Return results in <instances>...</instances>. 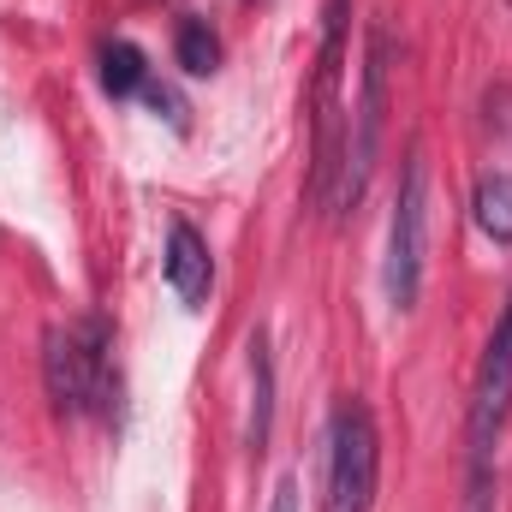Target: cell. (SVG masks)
<instances>
[{"label": "cell", "mask_w": 512, "mask_h": 512, "mask_svg": "<svg viewBox=\"0 0 512 512\" xmlns=\"http://www.w3.org/2000/svg\"><path fill=\"white\" fill-rule=\"evenodd\" d=\"M161 274H167V286L179 292V304H203L209 298V286H215V256H209V239L191 227V221H173V233H167V256H161Z\"/></svg>", "instance_id": "obj_6"}, {"label": "cell", "mask_w": 512, "mask_h": 512, "mask_svg": "<svg viewBox=\"0 0 512 512\" xmlns=\"http://www.w3.org/2000/svg\"><path fill=\"white\" fill-rule=\"evenodd\" d=\"M179 66L197 72V78L221 66V42H215V30H209L203 18H185V24H179Z\"/></svg>", "instance_id": "obj_10"}, {"label": "cell", "mask_w": 512, "mask_h": 512, "mask_svg": "<svg viewBox=\"0 0 512 512\" xmlns=\"http://www.w3.org/2000/svg\"><path fill=\"white\" fill-rule=\"evenodd\" d=\"M268 512H298V477H280V483H274V501H268Z\"/></svg>", "instance_id": "obj_11"}, {"label": "cell", "mask_w": 512, "mask_h": 512, "mask_svg": "<svg viewBox=\"0 0 512 512\" xmlns=\"http://www.w3.org/2000/svg\"><path fill=\"white\" fill-rule=\"evenodd\" d=\"M382 483V435L358 393H346L328 417V465H322V512H370Z\"/></svg>", "instance_id": "obj_3"}, {"label": "cell", "mask_w": 512, "mask_h": 512, "mask_svg": "<svg viewBox=\"0 0 512 512\" xmlns=\"http://www.w3.org/2000/svg\"><path fill=\"white\" fill-rule=\"evenodd\" d=\"M268 423H274V358H268V340H251V423H245V441L256 453L268 447Z\"/></svg>", "instance_id": "obj_7"}, {"label": "cell", "mask_w": 512, "mask_h": 512, "mask_svg": "<svg viewBox=\"0 0 512 512\" xmlns=\"http://www.w3.org/2000/svg\"><path fill=\"white\" fill-rule=\"evenodd\" d=\"M423 268H429V161L423 149L405 155L399 173V197H393V221H387V304L411 310L423 298Z\"/></svg>", "instance_id": "obj_5"}, {"label": "cell", "mask_w": 512, "mask_h": 512, "mask_svg": "<svg viewBox=\"0 0 512 512\" xmlns=\"http://www.w3.org/2000/svg\"><path fill=\"white\" fill-rule=\"evenodd\" d=\"M42 382L60 417H114L120 370H114V328L102 316H72L42 340Z\"/></svg>", "instance_id": "obj_1"}, {"label": "cell", "mask_w": 512, "mask_h": 512, "mask_svg": "<svg viewBox=\"0 0 512 512\" xmlns=\"http://www.w3.org/2000/svg\"><path fill=\"white\" fill-rule=\"evenodd\" d=\"M102 84H108V96H137L149 84V66H143V54L131 42H108L102 48Z\"/></svg>", "instance_id": "obj_9"}, {"label": "cell", "mask_w": 512, "mask_h": 512, "mask_svg": "<svg viewBox=\"0 0 512 512\" xmlns=\"http://www.w3.org/2000/svg\"><path fill=\"white\" fill-rule=\"evenodd\" d=\"M387 78H393V30L387 24H370V42H364V90H358L346 161H340V179H334V197H328L334 209H352L370 191V173H376L382 131H387Z\"/></svg>", "instance_id": "obj_4"}, {"label": "cell", "mask_w": 512, "mask_h": 512, "mask_svg": "<svg viewBox=\"0 0 512 512\" xmlns=\"http://www.w3.org/2000/svg\"><path fill=\"white\" fill-rule=\"evenodd\" d=\"M471 215H477V227H483L495 245H512V173H483V179H477Z\"/></svg>", "instance_id": "obj_8"}, {"label": "cell", "mask_w": 512, "mask_h": 512, "mask_svg": "<svg viewBox=\"0 0 512 512\" xmlns=\"http://www.w3.org/2000/svg\"><path fill=\"white\" fill-rule=\"evenodd\" d=\"M512 417V298L483 346L477 382H471V411H465V453H471V477H465V512H495V447Z\"/></svg>", "instance_id": "obj_2"}]
</instances>
